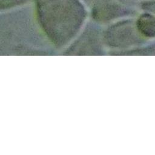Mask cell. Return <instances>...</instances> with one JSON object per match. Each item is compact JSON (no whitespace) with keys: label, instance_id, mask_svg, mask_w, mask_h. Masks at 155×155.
I'll return each mask as SVG.
<instances>
[{"label":"cell","instance_id":"cell-7","mask_svg":"<svg viewBox=\"0 0 155 155\" xmlns=\"http://www.w3.org/2000/svg\"><path fill=\"white\" fill-rule=\"evenodd\" d=\"M26 1L27 0H0V12L18 7Z\"/></svg>","mask_w":155,"mask_h":155},{"label":"cell","instance_id":"cell-3","mask_svg":"<svg viewBox=\"0 0 155 155\" xmlns=\"http://www.w3.org/2000/svg\"><path fill=\"white\" fill-rule=\"evenodd\" d=\"M102 38L98 28L91 24L82 28L75 38L61 53L66 55H86L101 53Z\"/></svg>","mask_w":155,"mask_h":155},{"label":"cell","instance_id":"cell-8","mask_svg":"<svg viewBox=\"0 0 155 155\" xmlns=\"http://www.w3.org/2000/svg\"><path fill=\"white\" fill-rule=\"evenodd\" d=\"M143 8L150 11H155V1L145 3L143 5Z\"/></svg>","mask_w":155,"mask_h":155},{"label":"cell","instance_id":"cell-1","mask_svg":"<svg viewBox=\"0 0 155 155\" xmlns=\"http://www.w3.org/2000/svg\"><path fill=\"white\" fill-rule=\"evenodd\" d=\"M35 18L50 45L61 52L85 25L87 13L79 0H36Z\"/></svg>","mask_w":155,"mask_h":155},{"label":"cell","instance_id":"cell-4","mask_svg":"<svg viewBox=\"0 0 155 155\" xmlns=\"http://www.w3.org/2000/svg\"><path fill=\"white\" fill-rule=\"evenodd\" d=\"M103 44L109 47L132 45L143 37L138 32L136 24L125 21L111 26L102 34Z\"/></svg>","mask_w":155,"mask_h":155},{"label":"cell","instance_id":"cell-5","mask_svg":"<svg viewBox=\"0 0 155 155\" xmlns=\"http://www.w3.org/2000/svg\"><path fill=\"white\" fill-rule=\"evenodd\" d=\"M127 13V10L114 0H98L93 6L92 17L97 22H107Z\"/></svg>","mask_w":155,"mask_h":155},{"label":"cell","instance_id":"cell-2","mask_svg":"<svg viewBox=\"0 0 155 155\" xmlns=\"http://www.w3.org/2000/svg\"><path fill=\"white\" fill-rule=\"evenodd\" d=\"M57 52L41 32L36 18L0 15V55H46Z\"/></svg>","mask_w":155,"mask_h":155},{"label":"cell","instance_id":"cell-6","mask_svg":"<svg viewBox=\"0 0 155 155\" xmlns=\"http://www.w3.org/2000/svg\"><path fill=\"white\" fill-rule=\"evenodd\" d=\"M139 34L147 39L155 38V17L150 14H143L135 23Z\"/></svg>","mask_w":155,"mask_h":155}]
</instances>
